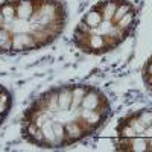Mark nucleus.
I'll return each instance as SVG.
<instances>
[{"label": "nucleus", "mask_w": 152, "mask_h": 152, "mask_svg": "<svg viewBox=\"0 0 152 152\" xmlns=\"http://www.w3.org/2000/svg\"><path fill=\"white\" fill-rule=\"evenodd\" d=\"M107 96L93 85L69 84L50 88L26 110L21 135L40 148H66L93 135L111 116Z\"/></svg>", "instance_id": "f257e3e1"}, {"label": "nucleus", "mask_w": 152, "mask_h": 152, "mask_svg": "<svg viewBox=\"0 0 152 152\" xmlns=\"http://www.w3.org/2000/svg\"><path fill=\"white\" fill-rule=\"evenodd\" d=\"M59 0H6L0 3V53H23L49 46L64 31Z\"/></svg>", "instance_id": "f03ea898"}, {"label": "nucleus", "mask_w": 152, "mask_h": 152, "mask_svg": "<svg viewBox=\"0 0 152 152\" xmlns=\"http://www.w3.org/2000/svg\"><path fill=\"white\" fill-rule=\"evenodd\" d=\"M138 11L128 0H104L81 18L73 43L90 55H102L120 46L137 26Z\"/></svg>", "instance_id": "7ed1b4c3"}, {"label": "nucleus", "mask_w": 152, "mask_h": 152, "mask_svg": "<svg viewBox=\"0 0 152 152\" xmlns=\"http://www.w3.org/2000/svg\"><path fill=\"white\" fill-rule=\"evenodd\" d=\"M117 151L152 152V110H140L123 117L116 128Z\"/></svg>", "instance_id": "20e7f679"}, {"label": "nucleus", "mask_w": 152, "mask_h": 152, "mask_svg": "<svg viewBox=\"0 0 152 152\" xmlns=\"http://www.w3.org/2000/svg\"><path fill=\"white\" fill-rule=\"evenodd\" d=\"M11 107H12V96L8 91V88L0 84V125L9 114Z\"/></svg>", "instance_id": "39448f33"}, {"label": "nucleus", "mask_w": 152, "mask_h": 152, "mask_svg": "<svg viewBox=\"0 0 152 152\" xmlns=\"http://www.w3.org/2000/svg\"><path fill=\"white\" fill-rule=\"evenodd\" d=\"M143 81H145L146 87L152 91V56L148 59V62L143 67Z\"/></svg>", "instance_id": "423d86ee"}]
</instances>
